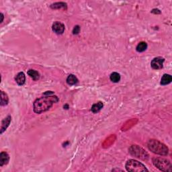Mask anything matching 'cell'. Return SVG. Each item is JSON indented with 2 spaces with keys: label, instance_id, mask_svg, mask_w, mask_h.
I'll return each instance as SVG.
<instances>
[{
  "label": "cell",
  "instance_id": "8992f818",
  "mask_svg": "<svg viewBox=\"0 0 172 172\" xmlns=\"http://www.w3.org/2000/svg\"><path fill=\"white\" fill-rule=\"evenodd\" d=\"M164 58L160 57V56L154 58L151 63V67H152L153 69H156V70L161 69H162L163 66H164Z\"/></svg>",
  "mask_w": 172,
  "mask_h": 172
},
{
  "label": "cell",
  "instance_id": "44dd1931",
  "mask_svg": "<svg viewBox=\"0 0 172 172\" xmlns=\"http://www.w3.org/2000/svg\"><path fill=\"white\" fill-rule=\"evenodd\" d=\"M80 27L79 26H75L74 27L73 30V35H78L80 32Z\"/></svg>",
  "mask_w": 172,
  "mask_h": 172
},
{
  "label": "cell",
  "instance_id": "4fadbf2b",
  "mask_svg": "<svg viewBox=\"0 0 172 172\" xmlns=\"http://www.w3.org/2000/svg\"><path fill=\"white\" fill-rule=\"evenodd\" d=\"M172 81V77L169 74H164L161 80V84L162 85H166L170 83Z\"/></svg>",
  "mask_w": 172,
  "mask_h": 172
},
{
  "label": "cell",
  "instance_id": "603a6c76",
  "mask_svg": "<svg viewBox=\"0 0 172 172\" xmlns=\"http://www.w3.org/2000/svg\"><path fill=\"white\" fill-rule=\"evenodd\" d=\"M112 171H123V170H121V169H113Z\"/></svg>",
  "mask_w": 172,
  "mask_h": 172
},
{
  "label": "cell",
  "instance_id": "e0dca14e",
  "mask_svg": "<svg viewBox=\"0 0 172 172\" xmlns=\"http://www.w3.org/2000/svg\"><path fill=\"white\" fill-rule=\"evenodd\" d=\"M9 98L8 95L3 91H1V106H6L8 104Z\"/></svg>",
  "mask_w": 172,
  "mask_h": 172
},
{
  "label": "cell",
  "instance_id": "3957f363",
  "mask_svg": "<svg viewBox=\"0 0 172 172\" xmlns=\"http://www.w3.org/2000/svg\"><path fill=\"white\" fill-rule=\"evenodd\" d=\"M126 169L128 171L132 172H145L148 171V169L142 163L134 159L128 160L126 164Z\"/></svg>",
  "mask_w": 172,
  "mask_h": 172
},
{
  "label": "cell",
  "instance_id": "7c38bea8",
  "mask_svg": "<svg viewBox=\"0 0 172 172\" xmlns=\"http://www.w3.org/2000/svg\"><path fill=\"white\" fill-rule=\"evenodd\" d=\"M16 81L19 85H23L26 81V76L23 72H20L16 77Z\"/></svg>",
  "mask_w": 172,
  "mask_h": 172
},
{
  "label": "cell",
  "instance_id": "ac0fdd59",
  "mask_svg": "<svg viewBox=\"0 0 172 172\" xmlns=\"http://www.w3.org/2000/svg\"><path fill=\"white\" fill-rule=\"evenodd\" d=\"M147 49V44L145 42H141L137 47V51L139 53L146 51Z\"/></svg>",
  "mask_w": 172,
  "mask_h": 172
},
{
  "label": "cell",
  "instance_id": "5bb4252c",
  "mask_svg": "<svg viewBox=\"0 0 172 172\" xmlns=\"http://www.w3.org/2000/svg\"><path fill=\"white\" fill-rule=\"evenodd\" d=\"M28 75L30 78L32 79L33 80L37 81L38 79L40 78V74L37 71H35V70L33 69H30L28 71Z\"/></svg>",
  "mask_w": 172,
  "mask_h": 172
},
{
  "label": "cell",
  "instance_id": "8fae6325",
  "mask_svg": "<svg viewBox=\"0 0 172 172\" xmlns=\"http://www.w3.org/2000/svg\"><path fill=\"white\" fill-rule=\"evenodd\" d=\"M10 160V156L6 152H1L0 154V166L8 164Z\"/></svg>",
  "mask_w": 172,
  "mask_h": 172
},
{
  "label": "cell",
  "instance_id": "ba28073f",
  "mask_svg": "<svg viewBox=\"0 0 172 172\" xmlns=\"http://www.w3.org/2000/svg\"><path fill=\"white\" fill-rule=\"evenodd\" d=\"M137 122H138L137 118H133L130 120V121H128L127 122H126V123L124 124L123 127L121 128V130L123 131H126L128 130V129H130V128H132L133 126L135 125Z\"/></svg>",
  "mask_w": 172,
  "mask_h": 172
},
{
  "label": "cell",
  "instance_id": "6da1fadb",
  "mask_svg": "<svg viewBox=\"0 0 172 172\" xmlns=\"http://www.w3.org/2000/svg\"><path fill=\"white\" fill-rule=\"evenodd\" d=\"M59 99L51 91L47 92L41 98H38L34 102V112L37 114H41L49 110L54 104L58 102Z\"/></svg>",
  "mask_w": 172,
  "mask_h": 172
},
{
  "label": "cell",
  "instance_id": "52a82bcc",
  "mask_svg": "<svg viewBox=\"0 0 172 172\" xmlns=\"http://www.w3.org/2000/svg\"><path fill=\"white\" fill-rule=\"evenodd\" d=\"M53 30L57 35H62L65 31V25L60 22H55L53 24Z\"/></svg>",
  "mask_w": 172,
  "mask_h": 172
},
{
  "label": "cell",
  "instance_id": "ffe728a7",
  "mask_svg": "<svg viewBox=\"0 0 172 172\" xmlns=\"http://www.w3.org/2000/svg\"><path fill=\"white\" fill-rule=\"evenodd\" d=\"M110 80L114 83H118L121 80V75L116 72H114L110 75Z\"/></svg>",
  "mask_w": 172,
  "mask_h": 172
},
{
  "label": "cell",
  "instance_id": "9c48e42d",
  "mask_svg": "<svg viewBox=\"0 0 172 172\" xmlns=\"http://www.w3.org/2000/svg\"><path fill=\"white\" fill-rule=\"evenodd\" d=\"M116 137L114 135H110V137H108L107 139L105 140L104 142H103L102 147L105 149L110 147L115 142V141H116Z\"/></svg>",
  "mask_w": 172,
  "mask_h": 172
},
{
  "label": "cell",
  "instance_id": "30bf717a",
  "mask_svg": "<svg viewBox=\"0 0 172 172\" xmlns=\"http://www.w3.org/2000/svg\"><path fill=\"white\" fill-rule=\"evenodd\" d=\"M11 121H12V117H11L10 116H7L3 121H2L1 126V134H3L4 131L6 130L7 128H8L9 125H10Z\"/></svg>",
  "mask_w": 172,
  "mask_h": 172
},
{
  "label": "cell",
  "instance_id": "7402d4cb",
  "mask_svg": "<svg viewBox=\"0 0 172 172\" xmlns=\"http://www.w3.org/2000/svg\"><path fill=\"white\" fill-rule=\"evenodd\" d=\"M1 22H3V20H4V15H3V13H1Z\"/></svg>",
  "mask_w": 172,
  "mask_h": 172
},
{
  "label": "cell",
  "instance_id": "5b68a950",
  "mask_svg": "<svg viewBox=\"0 0 172 172\" xmlns=\"http://www.w3.org/2000/svg\"><path fill=\"white\" fill-rule=\"evenodd\" d=\"M129 153L133 157H135L137 158H139L140 159L142 160H147L149 158V154L148 153L145 151V149H142L141 147L136 145H132L130 147V148L128 149Z\"/></svg>",
  "mask_w": 172,
  "mask_h": 172
},
{
  "label": "cell",
  "instance_id": "277c9868",
  "mask_svg": "<svg viewBox=\"0 0 172 172\" xmlns=\"http://www.w3.org/2000/svg\"><path fill=\"white\" fill-rule=\"evenodd\" d=\"M153 165L162 171H171L172 166L169 160L161 157H155L153 159Z\"/></svg>",
  "mask_w": 172,
  "mask_h": 172
},
{
  "label": "cell",
  "instance_id": "9a60e30c",
  "mask_svg": "<svg viewBox=\"0 0 172 172\" xmlns=\"http://www.w3.org/2000/svg\"><path fill=\"white\" fill-rule=\"evenodd\" d=\"M104 104L102 102H98V103L94 104V105L92 106V107L91 108V110L92 112L94 113H97L99 111H100L102 108H103Z\"/></svg>",
  "mask_w": 172,
  "mask_h": 172
},
{
  "label": "cell",
  "instance_id": "d6986e66",
  "mask_svg": "<svg viewBox=\"0 0 172 172\" xmlns=\"http://www.w3.org/2000/svg\"><path fill=\"white\" fill-rule=\"evenodd\" d=\"M51 8L53 9H61V8H67V4L64 2H57L52 4Z\"/></svg>",
  "mask_w": 172,
  "mask_h": 172
},
{
  "label": "cell",
  "instance_id": "2e32d148",
  "mask_svg": "<svg viewBox=\"0 0 172 172\" xmlns=\"http://www.w3.org/2000/svg\"><path fill=\"white\" fill-rule=\"evenodd\" d=\"M78 82V78H77L74 75L71 74L68 76V78L67 79V83L68 85H73L75 84V83H77Z\"/></svg>",
  "mask_w": 172,
  "mask_h": 172
},
{
  "label": "cell",
  "instance_id": "7a4b0ae2",
  "mask_svg": "<svg viewBox=\"0 0 172 172\" xmlns=\"http://www.w3.org/2000/svg\"><path fill=\"white\" fill-rule=\"evenodd\" d=\"M149 150L159 155L166 156L169 153V149L166 145L156 139H150L147 143Z\"/></svg>",
  "mask_w": 172,
  "mask_h": 172
}]
</instances>
